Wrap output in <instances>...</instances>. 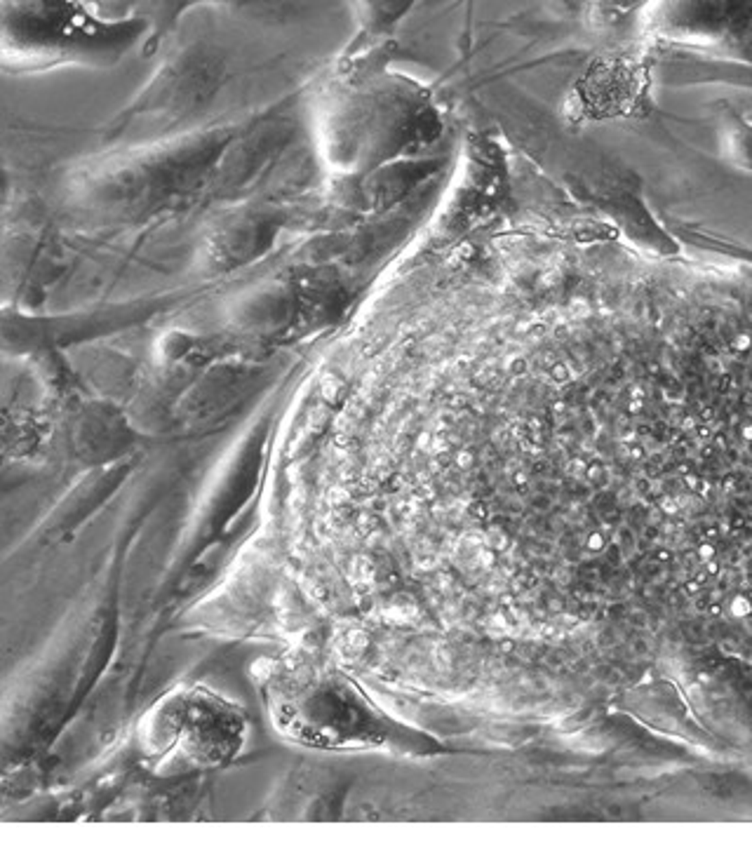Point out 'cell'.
<instances>
[{
    "instance_id": "6da1fadb",
    "label": "cell",
    "mask_w": 752,
    "mask_h": 846,
    "mask_svg": "<svg viewBox=\"0 0 752 846\" xmlns=\"http://www.w3.org/2000/svg\"><path fill=\"white\" fill-rule=\"evenodd\" d=\"M266 703L284 738L325 750L395 748L409 732L367 699L337 670L287 668L266 684Z\"/></svg>"
},
{
    "instance_id": "7a4b0ae2",
    "label": "cell",
    "mask_w": 752,
    "mask_h": 846,
    "mask_svg": "<svg viewBox=\"0 0 752 846\" xmlns=\"http://www.w3.org/2000/svg\"><path fill=\"white\" fill-rule=\"evenodd\" d=\"M115 38L80 0H0V69L95 64Z\"/></svg>"
},
{
    "instance_id": "3957f363",
    "label": "cell",
    "mask_w": 752,
    "mask_h": 846,
    "mask_svg": "<svg viewBox=\"0 0 752 846\" xmlns=\"http://www.w3.org/2000/svg\"><path fill=\"white\" fill-rule=\"evenodd\" d=\"M240 708L205 689L167 696L148 715L144 734L153 755H169L193 766H219L233 760L245 740Z\"/></svg>"
}]
</instances>
